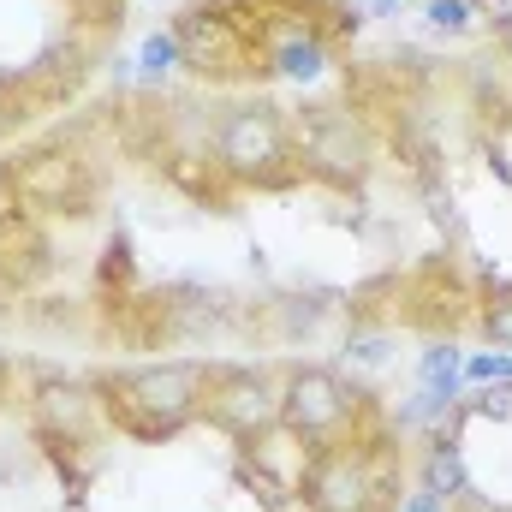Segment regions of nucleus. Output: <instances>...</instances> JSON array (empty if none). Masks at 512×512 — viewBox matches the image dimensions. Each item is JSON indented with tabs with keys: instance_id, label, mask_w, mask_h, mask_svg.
Listing matches in <instances>:
<instances>
[{
	"instance_id": "obj_1",
	"label": "nucleus",
	"mask_w": 512,
	"mask_h": 512,
	"mask_svg": "<svg viewBox=\"0 0 512 512\" xmlns=\"http://www.w3.org/2000/svg\"><path fill=\"white\" fill-rule=\"evenodd\" d=\"M209 382H215V364L167 358V364L108 370L96 382V393H102V417L120 435H131V441H173L185 423H197L209 411Z\"/></svg>"
},
{
	"instance_id": "obj_2",
	"label": "nucleus",
	"mask_w": 512,
	"mask_h": 512,
	"mask_svg": "<svg viewBox=\"0 0 512 512\" xmlns=\"http://www.w3.org/2000/svg\"><path fill=\"white\" fill-rule=\"evenodd\" d=\"M215 167H221L227 179H245V185H286L292 167H298L286 114L268 108V102H239V108H227L221 126H215Z\"/></svg>"
},
{
	"instance_id": "obj_3",
	"label": "nucleus",
	"mask_w": 512,
	"mask_h": 512,
	"mask_svg": "<svg viewBox=\"0 0 512 512\" xmlns=\"http://www.w3.org/2000/svg\"><path fill=\"white\" fill-rule=\"evenodd\" d=\"M298 495L310 512H382L387 501V465L370 441H328L310 447Z\"/></svg>"
},
{
	"instance_id": "obj_4",
	"label": "nucleus",
	"mask_w": 512,
	"mask_h": 512,
	"mask_svg": "<svg viewBox=\"0 0 512 512\" xmlns=\"http://www.w3.org/2000/svg\"><path fill=\"white\" fill-rule=\"evenodd\" d=\"M364 417V393L328 364H292L280 376V429H292L304 447L340 441Z\"/></svg>"
},
{
	"instance_id": "obj_5",
	"label": "nucleus",
	"mask_w": 512,
	"mask_h": 512,
	"mask_svg": "<svg viewBox=\"0 0 512 512\" xmlns=\"http://www.w3.org/2000/svg\"><path fill=\"white\" fill-rule=\"evenodd\" d=\"M227 435L256 441L280 423V382L256 364H215V382H209V411Z\"/></svg>"
},
{
	"instance_id": "obj_6",
	"label": "nucleus",
	"mask_w": 512,
	"mask_h": 512,
	"mask_svg": "<svg viewBox=\"0 0 512 512\" xmlns=\"http://www.w3.org/2000/svg\"><path fill=\"white\" fill-rule=\"evenodd\" d=\"M30 417L48 441L90 447L96 417H102V393H96V382H78V376H42L30 387Z\"/></svg>"
},
{
	"instance_id": "obj_7",
	"label": "nucleus",
	"mask_w": 512,
	"mask_h": 512,
	"mask_svg": "<svg viewBox=\"0 0 512 512\" xmlns=\"http://www.w3.org/2000/svg\"><path fill=\"white\" fill-rule=\"evenodd\" d=\"M298 167L316 179H334V185H358L370 173V137H364V126H352V114L322 108L298 149Z\"/></svg>"
},
{
	"instance_id": "obj_8",
	"label": "nucleus",
	"mask_w": 512,
	"mask_h": 512,
	"mask_svg": "<svg viewBox=\"0 0 512 512\" xmlns=\"http://www.w3.org/2000/svg\"><path fill=\"white\" fill-rule=\"evenodd\" d=\"M6 179H12V197L30 203V209H66V215H78V209L90 203V173H84V161L66 155V149L24 155Z\"/></svg>"
},
{
	"instance_id": "obj_9",
	"label": "nucleus",
	"mask_w": 512,
	"mask_h": 512,
	"mask_svg": "<svg viewBox=\"0 0 512 512\" xmlns=\"http://www.w3.org/2000/svg\"><path fill=\"white\" fill-rule=\"evenodd\" d=\"M262 60H268L280 78L310 84V78H322V72H328L334 48H328V36H316L310 24H286L280 36H268V42H262Z\"/></svg>"
},
{
	"instance_id": "obj_10",
	"label": "nucleus",
	"mask_w": 512,
	"mask_h": 512,
	"mask_svg": "<svg viewBox=\"0 0 512 512\" xmlns=\"http://www.w3.org/2000/svg\"><path fill=\"white\" fill-rule=\"evenodd\" d=\"M423 489L441 495L447 507L471 495V471H465V453H459L453 435H435V441H429V453H423Z\"/></svg>"
},
{
	"instance_id": "obj_11",
	"label": "nucleus",
	"mask_w": 512,
	"mask_h": 512,
	"mask_svg": "<svg viewBox=\"0 0 512 512\" xmlns=\"http://www.w3.org/2000/svg\"><path fill=\"white\" fill-rule=\"evenodd\" d=\"M459 382H465V352H459L453 340H435V346L417 358V387L435 393V399H447V405H459Z\"/></svg>"
},
{
	"instance_id": "obj_12",
	"label": "nucleus",
	"mask_w": 512,
	"mask_h": 512,
	"mask_svg": "<svg viewBox=\"0 0 512 512\" xmlns=\"http://www.w3.org/2000/svg\"><path fill=\"white\" fill-rule=\"evenodd\" d=\"M423 18L441 30V36H471L477 30V0H423Z\"/></svg>"
},
{
	"instance_id": "obj_13",
	"label": "nucleus",
	"mask_w": 512,
	"mask_h": 512,
	"mask_svg": "<svg viewBox=\"0 0 512 512\" xmlns=\"http://www.w3.org/2000/svg\"><path fill=\"white\" fill-rule=\"evenodd\" d=\"M477 322H483V334L512 352V286H495V292H483V310H477Z\"/></svg>"
},
{
	"instance_id": "obj_14",
	"label": "nucleus",
	"mask_w": 512,
	"mask_h": 512,
	"mask_svg": "<svg viewBox=\"0 0 512 512\" xmlns=\"http://www.w3.org/2000/svg\"><path fill=\"white\" fill-rule=\"evenodd\" d=\"M137 66H143V78L155 84V78H167L173 66H185V54H179V36L173 30H155L143 48H137Z\"/></svg>"
},
{
	"instance_id": "obj_15",
	"label": "nucleus",
	"mask_w": 512,
	"mask_h": 512,
	"mask_svg": "<svg viewBox=\"0 0 512 512\" xmlns=\"http://www.w3.org/2000/svg\"><path fill=\"white\" fill-rule=\"evenodd\" d=\"M274 310V322H280V340H304V334H316V322H322V304H310V298H280V304H268Z\"/></svg>"
},
{
	"instance_id": "obj_16",
	"label": "nucleus",
	"mask_w": 512,
	"mask_h": 512,
	"mask_svg": "<svg viewBox=\"0 0 512 512\" xmlns=\"http://www.w3.org/2000/svg\"><path fill=\"white\" fill-rule=\"evenodd\" d=\"M387 346H393L387 328H352V334H346V364H352V370H382Z\"/></svg>"
},
{
	"instance_id": "obj_17",
	"label": "nucleus",
	"mask_w": 512,
	"mask_h": 512,
	"mask_svg": "<svg viewBox=\"0 0 512 512\" xmlns=\"http://www.w3.org/2000/svg\"><path fill=\"white\" fill-rule=\"evenodd\" d=\"M465 382H477V387L512 382V358L507 352H465Z\"/></svg>"
},
{
	"instance_id": "obj_18",
	"label": "nucleus",
	"mask_w": 512,
	"mask_h": 512,
	"mask_svg": "<svg viewBox=\"0 0 512 512\" xmlns=\"http://www.w3.org/2000/svg\"><path fill=\"white\" fill-rule=\"evenodd\" d=\"M477 417H495V423H512V382H489L477 387V399H465Z\"/></svg>"
},
{
	"instance_id": "obj_19",
	"label": "nucleus",
	"mask_w": 512,
	"mask_h": 512,
	"mask_svg": "<svg viewBox=\"0 0 512 512\" xmlns=\"http://www.w3.org/2000/svg\"><path fill=\"white\" fill-rule=\"evenodd\" d=\"M399 512H447V501L441 495H429V489H417V495H405V507Z\"/></svg>"
},
{
	"instance_id": "obj_20",
	"label": "nucleus",
	"mask_w": 512,
	"mask_h": 512,
	"mask_svg": "<svg viewBox=\"0 0 512 512\" xmlns=\"http://www.w3.org/2000/svg\"><path fill=\"white\" fill-rule=\"evenodd\" d=\"M489 167H495V173H501V179H507V185H512V161H507V155H501V149H489Z\"/></svg>"
},
{
	"instance_id": "obj_21",
	"label": "nucleus",
	"mask_w": 512,
	"mask_h": 512,
	"mask_svg": "<svg viewBox=\"0 0 512 512\" xmlns=\"http://www.w3.org/2000/svg\"><path fill=\"white\" fill-rule=\"evenodd\" d=\"M370 12H376V18H387V12H399V0H370Z\"/></svg>"
}]
</instances>
